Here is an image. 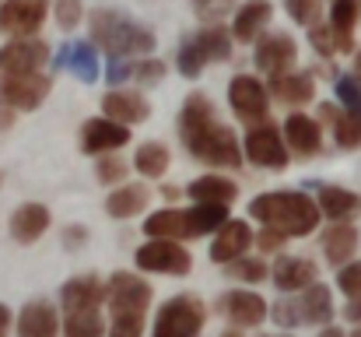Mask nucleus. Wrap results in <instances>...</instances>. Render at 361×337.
<instances>
[{"label":"nucleus","mask_w":361,"mask_h":337,"mask_svg":"<svg viewBox=\"0 0 361 337\" xmlns=\"http://www.w3.org/2000/svg\"><path fill=\"white\" fill-rule=\"evenodd\" d=\"M179 137H183L186 151L207 165H218V169H239L242 165V148L235 130L218 123L214 106L204 92L186 95V102L179 110Z\"/></svg>","instance_id":"obj_1"},{"label":"nucleus","mask_w":361,"mask_h":337,"mask_svg":"<svg viewBox=\"0 0 361 337\" xmlns=\"http://www.w3.org/2000/svg\"><path fill=\"white\" fill-rule=\"evenodd\" d=\"M249 215L256 222L270 225L277 232H284L288 239H302L312 235L319 228V204L298 190H270L249 201Z\"/></svg>","instance_id":"obj_2"},{"label":"nucleus","mask_w":361,"mask_h":337,"mask_svg":"<svg viewBox=\"0 0 361 337\" xmlns=\"http://www.w3.org/2000/svg\"><path fill=\"white\" fill-rule=\"evenodd\" d=\"M88 28H92V42L109 53V57H151L158 39L147 25L126 18L123 11H113V7H95L88 14Z\"/></svg>","instance_id":"obj_3"},{"label":"nucleus","mask_w":361,"mask_h":337,"mask_svg":"<svg viewBox=\"0 0 361 337\" xmlns=\"http://www.w3.org/2000/svg\"><path fill=\"white\" fill-rule=\"evenodd\" d=\"M274 317L277 327L295 331V327H323L334 320V292L319 281H312L302 292H288L284 299L274 302V309L267 313Z\"/></svg>","instance_id":"obj_4"},{"label":"nucleus","mask_w":361,"mask_h":337,"mask_svg":"<svg viewBox=\"0 0 361 337\" xmlns=\"http://www.w3.org/2000/svg\"><path fill=\"white\" fill-rule=\"evenodd\" d=\"M204 320H207V309L197 295L183 292V295H172L158 317H154V334L151 337H200L204 331Z\"/></svg>","instance_id":"obj_5"},{"label":"nucleus","mask_w":361,"mask_h":337,"mask_svg":"<svg viewBox=\"0 0 361 337\" xmlns=\"http://www.w3.org/2000/svg\"><path fill=\"white\" fill-rule=\"evenodd\" d=\"M53 92V78L42 71H28V74H7L0 78V106L14 112H32L39 110Z\"/></svg>","instance_id":"obj_6"},{"label":"nucleus","mask_w":361,"mask_h":337,"mask_svg":"<svg viewBox=\"0 0 361 337\" xmlns=\"http://www.w3.org/2000/svg\"><path fill=\"white\" fill-rule=\"evenodd\" d=\"M133 260L147 274H176V278L190 274V267H193V256H190V249H183L179 239H147Z\"/></svg>","instance_id":"obj_7"},{"label":"nucleus","mask_w":361,"mask_h":337,"mask_svg":"<svg viewBox=\"0 0 361 337\" xmlns=\"http://www.w3.org/2000/svg\"><path fill=\"white\" fill-rule=\"evenodd\" d=\"M245 158L256 165V169H274V172H284L288 169V144H284V134L274 126V123H252V130L245 134Z\"/></svg>","instance_id":"obj_8"},{"label":"nucleus","mask_w":361,"mask_h":337,"mask_svg":"<svg viewBox=\"0 0 361 337\" xmlns=\"http://www.w3.org/2000/svg\"><path fill=\"white\" fill-rule=\"evenodd\" d=\"M228 106L242 123H263L270 116V92L256 74H235L228 85Z\"/></svg>","instance_id":"obj_9"},{"label":"nucleus","mask_w":361,"mask_h":337,"mask_svg":"<svg viewBox=\"0 0 361 337\" xmlns=\"http://www.w3.org/2000/svg\"><path fill=\"white\" fill-rule=\"evenodd\" d=\"M49 60V46L35 35H21L11 39L7 46H0V78L7 74H28V71H42Z\"/></svg>","instance_id":"obj_10"},{"label":"nucleus","mask_w":361,"mask_h":337,"mask_svg":"<svg viewBox=\"0 0 361 337\" xmlns=\"http://www.w3.org/2000/svg\"><path fill=\"white\" fill-rule=\"evenodd\" d=\"M49 14V0H0V32L4 35H35Z\"/></svg>","instance_id":"obj_11"},{"label":"nucleus","mask_w":361,"mask_h":337,"mask_svg":"<svg viewBox=\"0 0 361 337\" xmlns=\"http://www.w3.org/2000/svg\"><path fill=\"white\" fill-rule=\"evenodd\" d=\"M151 285L126 274V271H116L109 281H106V302H109V313H147L151 306Z\"/></svg>","instance_id":"obj_12"},{"label":"nucleus","mask_w":361,"mask_h":337,"mask_svg":"<svg viewBox=\"0 0 361 337\" xmlns=\"http://www.w3.org/2000/svg\"><path fill=\"white\" fill-rule=\"evenodd\" d=\"M252 60L263 74H281V71H291V64L298 60V46L288 32H267L256 39Z\"/></svg>","instance_id":"obj_13"},{"label":"nucleus","mask_w":361,"mask_h":337,"mask_svg":"<svg viewBox=\"0 0 361 337\" xmlns=\"http://www.w3.org/2000/svg\"><path fill=\"white\" fill-rule=\"evenodd\" d=\"M218 313L228 317L232 327H259V324L267 320L270 306H267L263 295L239 288V292H225V295L218 299Z\"/></svg>","instance_id":"obj_14"},{"label":"nucleus","mask_w":361,"mask_h":337,"mask_svg":"<svg viewBox=\"0 0 361 337\" xmlns=\"http://www.w3.org/2000/svg\"><path fill=\"white\" fill-rule=\"evenodd\" d=\"M130 141V126L116 123L109 116H95L81 126V151L85 155H106V151H116Z\"/></svg>","instance_id":"obj_15"},{"label":"nucleus","mask_w":361,"mask_h":337,"mask_svg":"<svg viewBox=\"0 0 361 337\" xmlns=\"http://www.w3.org/2000/svg\"><path fill=\"white\" fill-rule=\"evenodd\" d=\"M281 134H284L288 151H295L302 158H312V155L323 151V126H319V119H312L305 112H291L284 119V130Z\"/></svg>","instance_id":"obj_16"},{"label":"nucleus","mask_w":361,"mask_h":337,"mask_svg":"<svg viewBox=\"0 0 361 337\" xmlns=\"http://www.w3.org/2000/svg\"><path fill=\"white\" fill-rule=\"evenodd\" d=\"M267 92H274L277 102L284 106H309L316 99V81L309 71H281V74H267Z\"/></svg>","instance_id":"obj_17"},{"label":"nucleus","mask_w":361,"mask_h":337,"mask_svg":"<svg viewBox=\"0 0 361 337\" xmlns=\"http://www.w3.org/2000/svg\"><path fill=\"white\" fill-rule=\"evenodd\" d=\"M249 246H252V228H249L245 222H239V218H225L221 228L214 232L211 260H214V264H228V260L242 256Z\"/></svg>","instance_id":"obj_18"},{"label":"nucleus","mask_w":361,"mask_h":337,"mask_svg":"<svg viewBox=\"0 0 361 337\" xmlns=\"http://www.w3.org/2000/svg\"><path fill=\"white\" fill-rule=\"evenodd\" d=\"M106 302V285L95 274H78L60 288V306L67 309H102Z\"/></svg>","instance_id":"obj_19"},{"label":"nucleus","mask_w":361,"mask_h":337,"mask_svg":"<svg viewBox=\"0 0 361 337\" xmlns=\"http://www.w3.org/2000/svg\"><path fill=\"white\" fill-rule=\"evenodd\" d=\"M270 18H274V4L270 0H245L235 11V18H232V39L235 42H256L259 32L270 25Z\"/></svg>","instance_id":"obj_20"},{"label":"nucleus","mask_w":361,"mask_h":337,"mask_svg":"<svg viewBox=\"0 0 361 337\" xmlns=\"http://www.w3.org/2000/svg\"><path fill=\"white\" fill-rule=\"evenodd\" d=\"M228 218V204H211V201H193V208L183 211V239H200L214 235L221 222Z\"/></svg>","instance_id":"obj_21"},{"label":"nucleus","mask_w":361,"mask_h":337,"mask_svg":"<svg viewBox=\"0 0 361 337\" xmlns=\"http://www.w3.org/2000/svg\"><path fill=\"white\" fill-rule=\"evenodd\" d=\"M60 334V313L46 299H32L18 317V337H56Z\"/></svg>","instance_id":"obj_22"},{"label":"nucleus","mask_w":361,"mask_h":337,"mask_svg":"<svg viewBox=\"0 0 361 337\" xmlns=\"http://www.w3.org/2000/svg\"><path fill=\"white\" fill-rule=\"evenodd\" d=\"M319 119L334 126V137L344 151H358L361 148V110H344V106H319Z\"/></svg>","instance_id":"obj_23"},{"label":"nucleus","mask_w":361,"mask_h":337,"mask_svg":"<svg viewBox=\"0 0 361 337\" xmlns=\"http://www.w3.org/2000/svg\"><path fill=\"white\" fill-rule=\"evenodd\" d=\"M49 222H53V215H49L46 204H21V208L11 215V239L21 242V246H32L35 239L46 235Z\"/></svg>","instance_id":"obj_24"},{"label":"nucleus","mask_w":361,"mask_h":337,"mask_svg":"<svg viewBox=\"0 0 361 337\" xmlns=\"http://www.w3.org/2000/svg\"><path fill=\"white\" fill-rule=\"evenodd\" d=\"M281 292H302L316 281V264L305 260V256H281L274 264V271L267 274Z\"/></svg>","instance_id":"obj_25"},{"label":"nucleus","mask_w":361,"mask_h":337,"mask_svg":"<svg viewBox=\"0 0 361 337\" xmlns=\"http://www.w3.org/2000/svg\"><path fill=\"white\" fill-rule=\"evenodd\" d=\"M102 116H109V119H116V123H126V126H133V123H144L147 116H151V102L140 95V92H109L106 99H102Z\"/></svg>","instance_id":"obj_26"},{"label":"nucleus","mask_w":361,"mask_h":337,"mask_svg":"<svg viewBox=\"0 0 361 337\" xmlns=\"http://www.w3.org/2000/svg\"><path fill=\"white\" fill-rule=\"evenodd\" d=\"M358 253V228L348 222H334L323 232V256L334 267H344L351 256Z\"/></svg>","instance_id":"obj_27"},{"label":"nucleus","mask_w":361,"mask_h":337,"mask_svg":"<svg viewBox=\"0 0 361 337\" xmlns=\"http://www.w3.org/2000/svg\"><path fill=\"white\" fill-rule=\"evenodd\" d=\"M358 0H334L330 4V28L337 39V53H355V25H358Z\"/></svg>","instance_id":"obj_28"},{"label":"nucleus","mask_w":361,"mask_h":337,"mask_svg":"<svg viewBox=\"0 0 361 337\" xmlns=\"http://www.w3.org/2000/svg\"><path fill=\"white\" fill-rule=\"evenodd\" d=\"M186 197H190V201H211V204H235L239 187H235V179L211 172V176L193 179V183H190V190H186Z\"/></svg>","instance_id":"obj_29"},{"label":"nucleus","mask_w":361,"mask_h":337,"mask_svg":"<svg viewBox=\"0 0 361 337\" xmlns=\"http://www.w3.org/2000/svg\"><path fill=\"white\" fill-rule=\"evenodd\" d=\"M147 204H151V190L144 183H133V187H120L116 194L106 197V215L109 218H133Z\"/></svg>","instance_id":"obj_30"},{"label":"nucleus","mask_w":361,"mask_h":337,"mask_svg":"<svg viewBox=\"0 0 361 337\" xmlns=\"http://www.w3.org/2000/svg\"><path fill=\"white\" fill-rule=\"evenodd\" d=\"M319 215H326L330 222H348L351 215H358V194H351L348 187H319Z\"/></svg>","instance_id":"obj_31"},{"label":"nucleus","mask_w":361,"mask_h":337,"mask_svg":"<svg viewBox=\"0 0 361 337\" xmlns=\"http://www.w3.org/2000/svg\"><path fill=\"white\" fill-rule=\"evenodd\" d=\"M197 46L204 49V57H207V64H225V60H232V32L228 28H221V21L218 25H204L197 35Z\"/></svg>","instance_id":"obj_32"},{"label":"nucleus","mask_w":361,"mask_h":337,"mask_svg":"<svg viewBox=\"0 0 361 337\" xmlns=\"http://www.w3.org/2000/svg\"><path fill=\"white\" fill-rule=\"evenodd\" d=\"M169 148L165 144H158V141H147V144H140L137 148V155H133V169L140 172V176H147V179H161L165 172H169Z\"/></svg>","instance_id":"obj_33"},{"label":"nucleus","mask_w":361,"mask_h":337,"mask_svg":"<svg viewBox=\"0 0 361 337\" xmlns=\"http://www.w3.org/2000/svg\"><path fill=\"white\" fill-rule=\"evenodd\" d=\"M67 67L78 74V81L95 85V81H99V53H95V42H74V46H67Z\"/></svg>","instance_id":"obj_34"},{"label":"nucleus","mask_w":361,"mask_h":337,"mask_svg":"<svg viewBox=\"0 0 361 337\" xmlns=\"http://www.w3.org/2000/svg\"><path fill=\"white\" fill-rule=\"evenodd\" d=\"M102 309H67L63 313V337H102Z\"/></svg>","instance_id":"obj_35"},{"label":"nucleus","mask_w":361,"mask_h":337,"mask_svg":"<svg viewBox=\"0 0 361 337\" xmlns=\"http://www.w3.org/2000/svg\"><path fill=\"white\" fill-rule=\"evenodd\" d=\"M147 239H183V211L169 208V211H154L144 222Z\"/></svg>","instance_id":"obj_36"},{"label":"nucleus","mask_w":361,"mask_h":337,"mask_svg":"<svg viewBox=\"0 0 361 337\" xmlns=\"http://www.w3.org/2000/svg\"><path fill=\"white\" fill-rule=\"evenodd\" d=\"M225 274L232 278V281H245V285H259V281H267V264L259 260V256H235V260H228L225 264Z\"/></svg>","instance_id":"obj_37"},{"label":"nucleus","mask_w":361,"mask_h":337,"mask_svg":"<svg viewBox=\"0 0 361 337\" xmlns=\"http://www.w3.org/2000/svg\"><path fill=\"white\" fill-rule=\"evenodd\" d=\"M204 67H207V57H204V49L197 46V39H193V35L183 39V42H179V53H176V71H179L183 78H200Z\"/></svg>","instance_id":"obj_38"},{"label":"nucleus","mask_w":361,"mask_h":337,"mask_svg":"<svg viewBox=\"0 0 361 337\" xmlns=\"http://www.w3.org/2000/svg\"><path fill=\"white\" fill-rule=\"evenodd\" d=\"M126 172H130V165H126L123 158H116L113 151L99 155V162H95V176H99V183H102V187L123 183V179H126Z\"/></svg>","instance_id":"obj_39"},{"label":"nucleus","mask_w":361,"mask_h":337,"mask_svg":"<svg viewBox=\"0 0 361 337\" xmlns=\"http://www.w3.org/2000/svg\"><path fill=\"white\" fill-rule=\"evenodd\" d=\"M130 81H140V85H161V81H165V64L154 60V57H133Z\"/></svg>","instance_id":"obj_40"},{"label":"nucleus","mask_w":361,"mask_h":337,"mask_svg":"<svg viewBox=\"0 0 361 337\" xmlns=\"http://www.w3.org/2000/svg\"><path fill=\"white\" fill-rule=\"evenodd\" d=\"M284 7H288V14H291V21H298V25H316L319 21V11H323V0H284Z\"/></svg>","instance_id":"obj_41"},{"label":"nucleus","mask_w":361,"mask_h":337,"mask_svg":"<svg viewBox=\"0 0 361 337\" xmlns=\"http://www.w3.org/2000/svg\"><path fill=\"white\" fill-rule=\"evenodd\" d=\"M190 4H193V11H197V18L204 25H218L235 7V0H190Z\"/></svg>","instance_id":"obj_42"},{"label":"nucleus","mask_w":361,"mask_h":337,"mask_svg":"<svg viewBox=\"0 0 361 337\" xmlns=\"http://www.w3.org/2000/svg\"><path fill=\"white\" fill-rule=\"evenodd\" d=\"M144 334V313H113L109 337H140Z\"/></svg>","instance_id":"obj_43"},{"label":"nucleus","mask_w":361,"mask_h":337,"mask_svg":"<svg viewBox=\"0 0 361 337\" xmlns=\"http://www.w3.org/2000/svg\"><path fill=\"white\" fill-rule=\"evenodd\" d=\"M309 42H312V49H316L319 57H334V53H337V39H334V28H330V25H323V21L309 25Z\"/></svg>","instance_id":"obj_44"},{"label":"nucleus","mask_w":361,"mask_h":337,"mask_svg":"<svg viewBox=\"0 0 361 337\" xmlns=\"http://www.w3.org/2000/svg\"><path fill=\"white\" fill-rule=\"evenodd\" d=\"M53 14H56V25L63 32H74L78 21H81V14H85V7H81V0H56L53 4Z\"/></svg>","instance_id":"obj_45"},{"label":"nucleus","mask_w":361,"mask_h":337,"mask_svg":"<svg viewBox=\"0 0 361 337\" xmlns=\"http://www.w3.org/2000/svg\"><path fill=\"white\" fill-rule=\"evenodd\" d=\"M337 99L344 110H361V81L355 74H341L337 78Z\"/></svg>","instance_id":"obj_46"},{"label":"nucleus","mask_w":361,"mask_h":337,"mask_svg":"<svg viewBox=\"0 0 361 337\" xmlns=\"http://www.w3.org/2000/svg\"><path fill=\"white\" fill-rule=\"evenodd\" d=\"M337 288H341L348 299L361 295V260H348V264L341 267V274H337Z\"/></svg>","instance_id":"obj_47"},{"label":"nucleus","mask_w":361,"mask_h":337,"mask_svg":"<svg viewBox=\"0 0 361 337\" xmlns=\"http://www.w3.org/2000/svg\"><path fill=\"white\" fill-rule=\"evenodd\" d=\"M252 242H256L263 253H277V249H284L288 235H284V232H277V228H270V225H263V232H259V235H252Z\"/></svg>","instance_id":"obj_48"},{"label":"nucleus","mask_w":361,"mask_h":337,"mask_svg":"<svg viewBox=\"0 0 361 337\" xmlns=\"http://www.w3.org/2000/svg\"><path fill=\"white\" fill-rule=\"evenodd\" d=\"M88 242V228L85 225H71L67 232H63V249H78V246H85Z\"/></svg>","instance_id":"obj_49"},{"label":"nucleus","mask_w":361,"mask_h":337,"mask_svg":"<svg viewBox=\"0 0 361 337\" xmlns=\"http://www.w3.org/2000/svg\"><path fill=\"white\" fill-rule=\"evenodd\" d=\"M344 317H348L351 324H361V295L348 299V306H344Z\"/></svg>","instance_id":"obj_50"},{"label":"nucleus","mask_w":361,"mask_h":337,"mask_svg":"<svg viewBox=\"0 0 361 337\" xmlns=\"http://www.w3.org/2000/svg\"><path fill=\"white\" fill-rule=\"evenodd\" d=\"M14 123V110H7V106H0V130H7Z\"/></svg>","instance_id":"obj_51"},{"label":"nucleus","mask_w":361,"mask_h":337,"mask_svg":"<svg viewBox=\"0 0 361 337\" xmlns=\"http://www.w3.org/2000/svg\"><path fill=\"white\" fill-rule=\"evenodd\" d=\"M316 337H348V334H344L341 327H334V324H323V331H319Z\"/></svg>","instance_id":"obj_52"},{"label":"nucleus","mask_w":361,"mask_h":337,"mask_svg":"<svg viewBox=\"0 0 361 337\" xmlns=\"http://www.w3.org/2000/svg\"><path fill=\"white\" fill-rule=\"evenodd\" d=\"M7 327H11V309L0 302V334H7Z\"/></svg>","instance_id":"obj_53"},{"label":"nucleus","mask_w":361,"mask_h":337,"mask_svg":"<svg viewBox=\"0 0 361 337\" xmlns=\"http://www.w3.org/2000/svg\"><path fill=\"white\" fill-rule=\"evenodd\" d=\"M355 78H358V81H361V49H358V53H355Z\"/></svg>","instance_id":"obj_54"},{"label":"nucleus","mask_w":361,"mask_h":337,"mask_svg":"<svg viewBox=\"0 0 361 337\" xmlns=\"http://www.w3.org/2000/svg\"><path fill=\"white\" fill-rule=\"evenodd\" d=\"M221 337H242V334H239V327H232V331H225Z\"/></svg>","instance_id":"obj_55"},{"label":"nucleus","mask_w":361,"mask_h":337,"mask_svg":"<svg viewBox=\"0 0 361 337\" xmlns=\"http://www.w3.org/2000/svg\"><path fill=\"white\" fill-rule=\"evenodd\" d=\"M348 337H361V324H355V331H351Z\"/></svg>","instance_id":"obj_56"},{"label":"nucleus","mask_w":361,"mask_h":337,"mask_svg":"<svg viewBox=\"0 0 361 337\" xmlns=\"http://www.w3.org/2000/svg\"><path fill=\"white\" fill-rule=\"evenodd\" d=\"M0 183H4V172H0Z\"/></svg>","instance_id":"obj_57"},{"label":"nucleus","mask_w":361,"mask_h":337,"mask_svg":"<svg viewBox=\"0 0 361 337\" xmlns=\"http://www.w3.org/2000/svg\"><path fill=\"white\" fill-rule=\"evenodd\" d=\"M0 337H7V334H0Z\"/></svg>","instance_id":"obj_58"},{"label":"nucleus","mask_w":361,"mask_h":337,"mask_svg":"<svg viewBox=\"0 0 361 337\" xmlns=\"http://www.w3.org/2000/svg\"><path fill=\"white\" fill-rule=\"evenodd\" d=\"M263 337H267V334H263Z\"/></svg>","instance_id":"obj_59"},{"label":"nucleus","mask_w":361,"mask_h":337,"mask_svg":"<svg viewBox=\"0 0 361 337\" xmlns=\"http://www.w3.org/2000/svg\"><path fill=\"white\" fill-rule=\"evenodd\" d=\"M358 4H361V0H358Z\"/></svg>","instance_id":"obj_60"}]
</instances>
